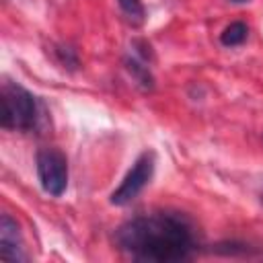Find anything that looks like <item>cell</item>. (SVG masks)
Wrapping results in <instances>:
<instances>
[{
    "mask_svg": "<svg viewBox=\"0 0 263 263\" xmlns=\"http://www.w3.org/2000/svg\"><path fill=\"white\" fill-rule=\"evenodd\" d=\"M39 121V101L37 97L16 82L2 84V111L0 125L10 132L29 134Z\"/></svg>",
    "mask_w": 263,
    "mask_h": 263,
    "instance_id": "cell-2",
    "label": "cell"
},
{
    "mask_svg": "<svg viewBox=\"0 0 263 263\" xmlns=\"http://www.w3.org/2000/svg\"><path fill=\"white\" fill-rule=\"evenodd\" d=\"M228 2H232V4H247L249 0H228Z\"/></svg>",
    "mask_w": 263,
    "mask_h": 263,
    "instance_id": "cell-10",
    "label": "cell"
},
{
    "mask_svg": "<svg viewBox=\"0 0 263 263\" xmlns=\"http://www.w3.org/2000/svg\"><path fill=\"white\" fill-rule=\"evenodd\" d=\"M35 168L41 189L51 197H62L68 189V158L58 148H41L35 156Z\"/></svg>",
    "mask_w": 263,
    "mask_h": 263,
    "instance_id": "cell-3",
    "label": "cell"
},
{
    "mask_svg": "<svg viewBox=\"0 0 263 263\" xmlns=\"http://www.w3.org/2000/svg\"><path fill=\"white\" fill-rule=\"evenodd\" d=\"M121 12L134 23V25H142L146 21V8L142 4V0H117Z\"/></svg>",
    "mask_w": 263,
    "mask_h": 263,
    "instance_id": "cell-8",
    "label": "cell"
},
{
    "mask_svg": "<svg viewBox=\"0 0 263 263\" xmlns=\"http://www.w3.org/2000/svg\"><path fill=\"white\" fill-rule=\"evenodd\" d=\"M123 66H125L127 74L134 78V82L138 84L140 90H144V92L154 90V82H156V80H154V74H152L150 68H148V62L140 60L138 55H127V58L123 60Z\"/></svg>",
    "mask_w": 263,
    "mask_h": 263,
    "instance_id": "cell-6",
    "label": "cell"
},
{
    "mask_svg": "<svg viewBox=\"0 0 263 263\" xmlns=\"http://www.w3.org/2000/svg\"><path fill=\"white\" fill-rule=\"evenodd\" d=\"M53 55H55L58 64H60L62 68L70 70V72L78 70V66H80V60H78L76 49H72V47H68V45H55V47H53Z\"/></svg>",
    "mask_w": 263,
    "mask_h": 263,
    "instance_id": "cell-9",
    "label": "cell"
},
{
    "mask_svg": "<svg viewBox=\"0 0 263 263\" xmlns=\"http://www.w3.org/2000/svg\"><path fill=\"white\" fill-rule=\"evenodd\" d=\"M0 257L4 261H27L25 240L21 234L18 222L10 214L0 216Z\"/></svg>",
    "mask_w": 263,
    "mask_h": 263,
    "instance_id": "cell-5",
    "label": "cell"
},
{
    "mask_svg": "<svg viewBox=\"0 0 263 263\" xmlns=\"http://www.w3.org/2000/svg\"><path fill=\"white\" fill-rule=\"evenodd\" d=\"M113 242L123 255L152 263L185 261L199 245L193 220L175 210H158L125 220L117 226Z\"/></svg>",
    "mask_w": 263,
    "mask_h": 263,
    "instance_id": "cell-1",
    "label": "cell"
},
{
    "mask_svg": "<svg viewBox=\"0 0 263 263\" xmlns=\"http://www.w3.org/2000/svg\"><path fill=\"white\" fill-rule=\"evenodd\" d=\"M154 166H156V154L152 150H144L134 160L132 168L125 173L119 187L109 195V201L113 205H119V208L132 203L144 191V187L150 183V179L154 175Z\"/></svg>",
    "mask_w": 263,
    "mask_h": 263,
    "instance_id": "cell-4",
    "label": "cell"
},
{
    "mask_svg": "<svg viewBox=\"0 0 263 263\" xmlns=\"http://www.w3.org/2000/svg\"><path fill=\"white\" fill-rule=\"evenodd\" d=\"M249 37V25L242 21H232L230 25H226L220 33V43L224 47H238L247 41Z\"/></svg>",
    "mask_w": 263,
    "mask_h": 263,
    "instance_id": "cell-7",
    "label": "cell"
}]
</instances>
